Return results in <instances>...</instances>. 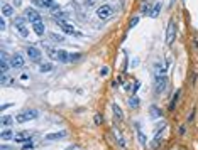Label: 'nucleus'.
<instances>
[{
	"label": "nucleus",
	"instance_id": "nucleus-1",
	"mask_svg": "<svg viewBox=\"0 0 198 150\" xmlns=\"http://www.w3.org/2000/svg\"><path fill=\"white\" fill-rule=\"evenodd\" d=\"M39 116V111L34 108H27V110H22L19 115L15 116V122L17 123H26V122H31V120H34Z\"/></svg>",
	"mask_w": 198,
	"mask_h": 150
},
{
	"label": "nucleus",
	"instance_id": "nucleus-2",
	"mask_svg": "<svg viewBox=\"0 0 198 150\" xmlns=\"http://www.w3.org/2000/svg\"><path fill=\"white\" fill-rule=\"evenodd\" d=\"M166 88H168V78H166V74L154 76V89H156V95H161Z\"/></svg>",
	"mask_w": 198,
	"mask_h": 150
},
{
	"label": "nucleus",
	"instance_id": "nucleus-3",
	"mask_svg": "<svg viewBox=\"0 0 198 150\" xmlns=\"http://www.w3.org/2000/svg\"><path fill=\"white\" fill-rule=\"evenodd\" d=\"M56 24H58V25H59V27H61L64 32H66V34H71V35H75V37H80V35H83L80 30H76V29L73 27L71 24H68L66 21H58Z\"/></svg>",
	"mask_w": 198,
	"mask_h": 150
},
{
	"label": "nucleus",
	"instance_id": "nucleus-4",
	"mask_svg": "<svg viewBox=\"0 0 198 150\" xmlns=\"http://www.w3.org/2000/svg\"><path fill=\"white\" fill-rule=\"evenodd\" d=\"M174 35H176V24H174V19H171L169 24H168V30H166V44L168 46L173 44Z\"/></svg>",
	"mask_w": 198,
	"mask_h": 150
},
{
	"label": "nucleus",
	"instance_id": "nucleus-5",
	"mask_svg": "<svg viewBox=\"0 0 198 150\" xmlns=\"http://www.w3.org/2000/svg\"><path fill=\"white\" fill-rule=\"evenodd\" d=\"M14 25H15V29L21 32L22 37H27L29 35V29L26 27V19H24V17H15Z\"/></svg>",
	"mask_w": 198,
	"mask_h": 150
},
{
	"label": "nucleus",
	"instance_id": "nucleus-6",
	"mask_svg": "<svg viewBox=\"0 0 198 150\" xmlns=\"http://www.w3.org/2000/svg\"><path fill=\"white\" fill-rule=\"evenodd\" d=\"M26 17H27V21L34 25V24H39V22H42L41 15H39V12L36 10V8H27V12H26Z\"/></svg>",
	"mask_w": 198,
	"mask_h": 150
},
{
	"label": "nucleus",
	"instance_id": "nucleus-7",
	"mask_svg": "<svg viewBox=\"0 0 198 150\" xmlns=\"http://www.w3.org/2000/svg\"><path fill=\"white\" fill-rule=\"evenodd\" d=\"M112 14H114V10H112V7H110V5H102L100 8H96V15H98L102 21L110 19V17H112Z\"/></svg>",
	"mask_w": 198,
	"mask_h": 150
},
{
	"label": "nucleus",
	"instance_id": "nucleus-8",
	"mask_svg": "<svg viewBox=\"0 0 198 150\" xmlns=\"http://www.w3.org/2000/svg\"><path fill=\"white\" fill-rule=\"evenodd\" d=\"M27 56L32 59V61H36V62H41V51L37 47H27Z\"/></svg>",
	"mask_w": 198,
	"mask_h": 150
},
{
	"label": "nucleus",
	"instance_id": "nucleus-9",
	"mask_svg": "<svg viewBox=\"0 0 198 150\" xmlns=\"http://www.w3.org/2000/svg\"><path fill=\"white\" fill-rule=\"evenodd\" d=\"M10 66L12 68H22L24 66V57H22L21 54H14L12 57H10Z\"/></svg>",
	"mask_w": 198,
	"mask_h": 150
},
{
	"label": "nucleus",
	"instance_id": "nucleus-10",
	"mask_svg": "<svg viewBox=\"0 0 198 150\" xmlns=\"http://www.w3.org/2000/svg\"><path fill=\"white\" fill-rule=\"evenodd\" d=\"M66 137V130H61V132H54V133H48L46 135V140H59V138H64Z\"/></svg>",
	"mask_w": 198,
	"mask_h": 150
},
{
	"label": "nucleus",
	"instance_id": "nucleus-11",
	"mask_svg": "<svg viewBox=\"0 0 198 150\" xmlns=\"http://www.w3.org/2000/svg\"><path fill=\"white\" fill-rule=\"evenodd\" d=\"M37 4H39L41 7H44V8H49V10L56 7V4L53 2V0H37Z\"/></svg>",
	"mask_w": 198,
	"mask_h": 150
},
{
	"label": "nucleus",
	"instance_id": "nucleus-12",
	"mask_svg": "<svg viewBox=\"0 0 198 150\" xmlns=\"http://www.w3.org/2000/svg\"><path fill=\"white\" fill-rule=\"evenodd\" d=\"M2 14L5 15V17H10V15L14 14V7L9 5V4H4V5H2Z\"/></svg>",
	"mask_w": 198,
	"mask_h": 150
},
{
	"label": "nucleus",
	"instance_id": "nucleus-13",
	"mask_svg": "<svg viewBox=\"0 0 198 150\" xmlns=\"http://www.w3.org/2000/svg\"><path fill=\"white\" fill-rule=\"evenodd\" d=\"M7 69H9V62H7V57H5V52L2 51V62H0V71H2V74H5Z\"/></svg>",
	"mask_w": 198,
	"mask_h": 150
},
{
	"label": "nucleus",
	"instance_id": "nucleus-14",
	"mask_svg": "<svg viewBox=\"0 0 198 150\" xmlns=\"http://www.w3.org/2000/svg\"><path fill=\"white\" fill-rule=\"evenodd\" d=\"M0 125L2 127H12L14 125V118L12 116H2L0 118Z\"/></svg>",
	"mask_w": 198,
	"mask_h": 150
},
{
	"label": "nucleus",
	"instance_id": "nucleus-15",
	"mask_svg": "<svg viewBox=\"0 0 198 150\" xmlns=\"http://www.w3.org/2000/svg\"><path fill=\"white\" fill-rule=\"evenodd\" d=\"M161 138H163V130H161V132H157V133H156V137H154V140L151 142V149H152V150L156 149L157 145H159V142H161Z\"/></svg>",
	"mask_w": 198,
	"mask_h": 150
},
{
	"label": "nucleus",
	"instance_id": "nucleus-16",
	"mask_svg": "<svg viewBox=\"0 0 198 150\" xmlns=\"http://www.w3.org/2000/svg\"><path fill=\"white\" fill-rule=\"evenodd\" d=\"M112 110H114V115H115L117 120H122L124 113H122V110H120V106H119V105H112Z\"/></svg>",
	"mask_w": 198,
	"mask_h": 150
},
{
	"label": "nucleus",
	"instance_id": "nucleus-17",
	"mask_svg": "<svg viewBox=\"0 0 198 150\" xmlns=\"http://www.w3.org/2000/svg\"><path fill=\"white\" fill-rule=\"evenodd\" d=\"M0 138H2V140H10V138H15V137H14V132H12V130H4V132L0 133Z\"/></svg>",
	"mask_w": 198,
	"mask_h": 150
},
{
	"label": "nucleus",
	"instance_id": "nucleus-18",
	"mask_svg": "<svg viewBox=\"0 0 198 150\" xmlns=\"http://www.w3.org/2000/svg\"><path fill=\"white\" fill-rule=\"evenodd\" d=\"M149 111H151V116H152V118H161V116H163V113H161V110H159V108H156V106H151V108H149Z\"/></svg>",
	"mask_w": 198,
	"mask_h": 150
},
{
	"label": "nucleus",
	"instance_id": "nucleus-19",
	"mask_svg": "<svg viewBox=\"0 0 198 150\" xmlns=\"http://www.w3.org/2000/svg\"><path fill=\"white\" fill-rule=\"evenodd\" d=\"M59 62H69V54L66 51H59V57H58Z\"/></svg>",
	"mask_w": 198,
	"mask_h": 150
},
{
	"label": "nucleus",
	"instance_id": "nucleus-20",
	"mask_svg": "<svg viewBox=\"0 0 198 150\" xmlns=\"http://www.w3.org/2000/svg\"><path fill=\"white\" fill-rule=\"evenodd\" d=\"M51 69H53V64L51 62H42V64H39V71L41 73H48Z\"/></svg>",
	"mask_w": 198,
	"mask_h": 150
},
{
	"label": "nucleus",
	"instance_id": "nucleus-21",
	"mask_svg": "<svg viewBox=\"0 0 198 150\" xmlns=\"http://www.w3.org/2000/svg\"><path fill=\"white\" fill-rule=\"evenodd\" d=\"M32 27H34V32H36L37 35H42V34H44V25H42V22H39V24H34Z\"/></svg>",
	"mask_w": 198,
	"mask_h": 150
},
{
	"label": "nucleus",
	"instance_id": "nucleus-22",
	"mask_svg": "<svg viewBox=\"0 0 198 150\" xmlns=\"http://www.w3.org/2000/svg\"><path fill=\"white\" fill-rule=\"evenodd\" d=\"M48 56L51 57V59L58 61V57H59V51H58V49H48Z\"/></svg>",
	"mask_w": 198,
	"mask_h": 150
},
{
	"label": "nucleus",
	"instance_id": "nucleus-23",
	"mask_svg": "<svg viewBox=\"0 0 198 150\" xmlns=\"http://www.w3.org/2000/svg\"><path fill=\"white\" fill-rule=\"evenodd\" d=\"M161 7H163V5H161V2H157L156 5H154V7H152V10H151V17H157V14H159V10H161Z\"/></svg>",
	"mask_w": 198,
	"mask_h": 150
},
{
	"label": "nucleus",
	"instance_id": "nucleus-24",
	"mask_svg": "<svg viewBox=\"0 0 198 150\" xmlns=\"http://www.w3.org/2000/svg\"><path fill=\"white\" fill-rule=\"evenodd\" d=\"M139 98H136V96H132V98H130L129 100V106L130 108H139Z\"/></svg>",
	"mask_w": 198,
	"mask_h": 150
},
{
	"label": "nucleus",
	"instance_id": "nucleus-25",
	"mask_svg": "<svg viewBox=\"0 0 198 150\" xmlns=\"http://www.w3.org/2000/svg\"><path fill=\"white\" fill-rule=\"evenodd\" d=\"M27 138H29L27 132H22V133H19V135H15V140H17V142H24V140H27Z\"/></svg>",
	"mask_w": 198,
	"mask_h": 150
},
{
	"label": "nucleus",
	"instance_id": "nucleus-26",
	"mask_svg": "<svg viewBox=\"0 0 198 150\" xmlns=\"http://www.w3.org/2000/svg\"><path fill=\"white\" fill-rule=\"evenodd\" d=\"M36 145H34V142L32 140H26V143L22 145V150H29V149H34Z\"/></svg>",
	"mask_w": 198,
	"mask_h": 150
},
{
	"label": "nucleus",
	"instance_id": "nucleus-27",
	"mask_svg": "<svg viewBox=\"0 0 198 150\" xmlns=\"http://www.w3.org/2000/svg\"><path fill=\"white\" fill-rule=\"evenodd\" d=\"M178 96H179V89L176 91V95L171 98V105H169V110H173L174 106H176V101H178Z\"/></svg>",
	"mask_w": 198,
	"mask_h": 150
},
{
	"label": "nucleus",
	"instance_id": "nucleus-28",
	"mask_svg": "<svg viewBox=\"0 0 198 150\" xmlns=\"http://www.w3.org/2000/svg\"><path fill=\"white\" fill-rule=\"evenodd\" d=\"M51 41H56V42H63L64 39H63L61 35H58V34H51Z\"/></svg>",
	"mask_w": 198,
	"mask_h": 150
},
{
	"label": "nucleus",
	"instance_id": "nucleus-29",
	"mask_svg": "<svg viewBox=\"0 0 198 150\" xmlns=\"http://www.w3.org/2000/svg\"><path fill=\"white\" fill-rule=\"evenodd\" d=\"M137 135H139V140H141V143H146V137H144L142 130H137Z\"/></svg>",
	"mask_w": 198,
	"mask_h": 150
},
{
	"label": "nucleus",
	"instance_id": "nucleus-30",
	"mask_svg": "<svg viewBox=\"0 0 198 150\" xmlns=\"http://www.w3.org/2000/svg\"><path fill=\"white\" fill-rule=\"evenodd\" d=\"M81 57V54H69V62H73V61H78Z\"/></svg>",
	"mask_w": 198,
	"mask_h": 150
},
{
	"label": "nucleus",
	"instance_id": "nucleus-31",
	"mask_svg": "<svg viewBox=\"0 0 198 150\" xmlns=\"http://www.w3.org/2000/svg\"><path fill=\"white\" fill-rule=\"evenodd\" d=\"M137 22H139V17H132V19H130L129 27H134V25H137Z\"/></svg>",
	"mask_w": 198,
	"mask_h": 150
},
{
	"label": "nucleus",
	"instance_id": "nucleus-32",
	"mask_svg": "<svg viewBox=\"0 0 198 150\" xmlns=\"http://www.w3.org/2000/svg\"><path fill=\"white\" fill-rule=\"evenodd\" d=\"M142 14H146V15L151 14V7H149V5H144V7H142Z\"/></svg>",
	"mask_w": 198,
	"mask_h": 150
},
{
	"label": "nucleus",
	"instance_id": "nucleus-33",
	"mask_svg": "<svg viewBox=\"0 0 198 150\" xmlns=\"http://www.w3.org/2000/svg\"><path fill=\"white\" fill-rule=\"evenodd\" d=\"M100 74L107 76V74H109V68H102V69H100Z\"/></svg>",
	"mask_w": 198,
	"mask_h": 150
},
{
	"label": "nucleus",
	"instance_id": "nucleus-34",
	"mask_svg": "<svg viewBox=\"0 0 198 150\" xmlns=\"http://www.w3.org/2000/svg\"><path fill=\"white\" fill-rule=\"evenodd\" d=\"M95 122H96V125H100V123H102V116H100V115H95Z\"/></svg>",
	"mask_w": 198,
	"mask_h": 150
},
{
	"label": "nucleus",
	"instance_id": "nucleus-35",
	"mask_svg": "<svg viewBox=\"0 0 198 150\" xmlns=\"http://www.w3.org/2000/svg\"><path fill=\"white\" fill-rule=\"evenodd\" d=\"M0 29L5 30V21H4V19H0Z\"/></svg>",
	"mask_w": 198,
	"mask_h": 150
},
{
	"label": "nucleus",
	"instance_id": "nucleus-36",
	"mask_svg": "<svg viewBox=\"0 0 198 150\" xmlns=\"http://www.w3.org/2000/svg\"><path fill=\"white\" fill-rule=\"evenodd\" d=\"M193 46H195V49H198V37L193 39Z\"/></svg>",
	"mask_w": 198,
	"mask_h": 150
},
{
	"label": "nucleus",
	"instance_id": "nucleus-37",
	"mask_svg": "<svg viewBox=\"0 0 198 150\" xmlns=\"http://www.w3.org/2000/svg\"><path fill=\"white\" fill-rule=\"evenodd\" d=\"M21 78L26 81V79H29V74H27V73H24V74H21Z\"/></svg>",
	"mask_w": 198,
	"mask_h": 150
},
{
	"label": "nucleus",
	"instance_id": "nucleus-38",
	"mask_svg": "<svg viewBox=\"0 0 198 150\" xmlns=\"http://www.w3.org/2000/svg\"><path fill=\"white\" fill-rule=\"evenodd\" d=\"M2 150H7V149H5V147H2Z\"/></svg>",
	"mask_w": 198,
	"mask_h": 150
}]
</instances>
